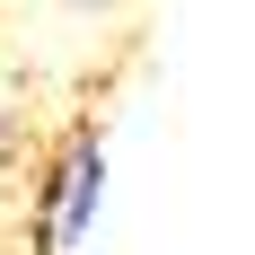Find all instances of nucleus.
Listing matches in <instances>:
<instances>
[{"label": "nucleus", "mask_w": 255, "mask_h": 255, "mask_svg": "<svg viewBox=\"0 0 255 255\" xmlns=\"http://www.w3.org/2000/svg\"><path fill=\"white\" fill-rule=\"evenodd\" d=\"M97 211V141H79L53 176V220H44V247H71V229H88Z\"/></svg>", "instance_id": "1"}]
</instances>
